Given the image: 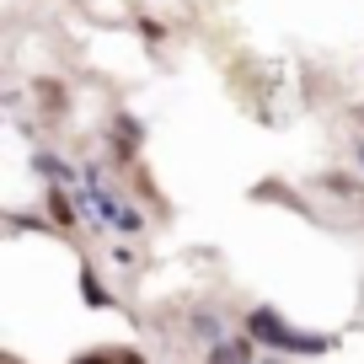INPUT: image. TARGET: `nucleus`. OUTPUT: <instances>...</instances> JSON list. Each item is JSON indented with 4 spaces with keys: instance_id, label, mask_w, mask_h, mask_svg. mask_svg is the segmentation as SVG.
Listing matches in <instances>:
<instances>
[{
    "instance_id": "3",
    "label": "nucleus",
    "mask_w": 364,
    "mask_h": 364,
    "mask_svg": "<svg viewBox=\"0 0 364 364\" xmlns=\"http://www.w3.org/2000/svg\"><path fill=\"white\" fill-rule=\"evenodd\" d=\"M80 295H86V306H113V295L102 289V279H97V273H80Z\"/></svg>"
},
{
    "instance_id": "4",
    "label": "nucleus",
    "mask_w": 364,
    "mask_h": 364,
    "mask_svg": "<svg viewBox=\"0 0 364 364\" xmlns=\"http://www.w3.org/2000/svg\"><path fill=\"white\" fill-rule=\"evenodd\" d=\"M48 215H54V225H75V215H70V198H65V193H48Z\"/></svg>"
},
{
    "instance_id": "1",
    "label": "nucleus",
    "mask_w": 364,
    "mask_h": 364,
    "mask_svg": "<svg viewBox=\"0 0 364 364\" xmlns=\"http://www.w3.org/2000/svg\"><path fill=\"white\" fill-rule=\"evenodd\" d=\"M247 332H252V343H268V348H279V353H327L332 348V338H321V332H295L268 306L247 316Z\"/></svg>"
},
{
    "instance_id": "2",
    "label": "nucleus",
    "mask_w": 364,
    "mask_h": 364,
    "mask_svg": "<svg viewBox=\"0 0 364 364\" xmlns=\"http://www.w3.org/2000/svg\"><path fill=\"white\" fill-rule=\"evenodd\" d=\"M209 364H252V338H225V343H215Z\"/></svg>"
}]
</instances>
